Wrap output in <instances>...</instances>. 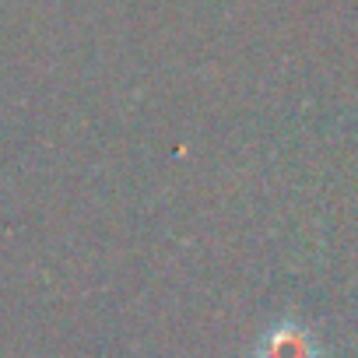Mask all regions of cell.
Returning a JSON list of instances; mask_svg holds the SVG:
<instances>
[{"instance_id": "obj_1", "label": "cell", "mask_w": 358, "mask_h": 358, "mask_svg": "<svg viewBox=\"0 0 358 358\" xmlns=\"http://www.w3.org/2000/svg\"><path fill=\"white\" fill-rule=\"evenodd\" d=\"M257 358H320V348L309 330L295 323H281L260 341Z\"/></svg>"}]
</instances>
